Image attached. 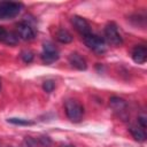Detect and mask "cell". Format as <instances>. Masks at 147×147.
Segmentation results:
<instances>
[{
    "mask_svg": "<svg viewBox=\"0 0 147 147\" xmlns=\"http://www.w3.org/2000/svg\"><path fill=\"white\" fill-rule=\"evenodd\" d=\"M64 110L67 114V117L75 123H78L82 121L84 115V107L83 105L74 99H68L64 103Z\"/></svg>",
    "mask_w": 147,
    "mask_h": 147,
    "instance_id": "6da1fadb",
    "label": "cell"
},
{
    "mask_svg": "<svg viewBox=\"0 0 147 147\" xmlns=\"http://www.w3.org/2000/svg\"><path fill=\"white\" fill-rule=\"evenodd\" d=\"M22 9H23V5L21 2L0 1V20L14 18L21 13Z\"/></svg>",
    "mask_w": 147,
    "mask_h": 147,
    "instance_id": "7a4b0ae2",
    "label": "cell"
},
{
    "mask_svg": "<svg viewBox=\"0 0 147 147\" xmlns=\"http://www.w3.org/2000/svg\"><path fill=\"white\" fill-rule=\"evenodd\" d=\"M83 38H84V42L87 46V48H90L94 53H96L99 55L106 53V51H107V42L105 41L103 38L99 37L96 34H93V33H90L88 36H85Z\"/></svg>",
    "mask_w": 147,
    "mask_h": 147,
    "instance_id": "3957f363",
    "label": "cell"
},
{
    "mask_svg": "<svg viewBox=\"0 0 147 147\" xmlns=\"http://www.w3.org/2000/svg\"><path fill=\"white\" fill-rule=\"evenodd\" d=\"M103 31H105V41H107L108 44H110L115 47L121 46L123 44V38H122L121 33L118 32L117 25L114 22L108 23L105 26Z\"/></svg>",
    "mask_w": 147,
    "mask_h": 147,
    "instance_id": "277c9868",
    "label": "cell"
},
{
    "mask_svg": "<svg viewBox=\"0 0 147 147\" xmlns=\"http://www.w3.org/2000/svg\"><path fill=\"white\" fill-rule=\"evenodd\" d=\"M40 57L44 63L46 64H52L55 61L59 60L60 57V52L59 49L55 47V45L51 41H46L42 45V52L40 54Z\"/></svg>",
    "mask_w": 147,
    "mask_h": 147,
    "instance_id": "5b68a950",
    "label": "cell"
},
{
    "mask_svg": "<svg viewBox=\"0 0 147 147\" xmlns=\"http://www.w3.org/2000/svg\"><path fill=\"white\" fill-rule=\"evenodd\" d=\"M16 29H17V36H18V38H21L23 40L30 41V40H33L36 38V31H34V29L29 23H26V22H20V23H17Z\"/></svg>",
    "mask_w": 147,
    "mask_h": 147,
    "instance_id": "8992f818",
    "label": "cell"
},
{
    "mask_svg": "<svg viewBox=\"0 0 147 147\" xmlns=\"http://www.w3.org/2000/svg\"><path fill=\"white\" fill-rule=\"evenodd\" d=\"M71 23H72L74 28H75L83 37L88 36L90 33H92V31H91V25H90V23H88L84 17L78 16V15H75V16L71 17Z\"/></svg>",
    "mask_w": 147,
    "mask_h": 147,
    "instance_id": "52a82bcc",
    "label": "cell"
},
{
    "mask_svg": "<svg viewBox=\"0 0 147 147\" xmlns=\"http://www.w3.org/2000/svg\"><path fill=\"white\" fill-rule=\"evenodd\" d=\"M109 106L121 117L125 118V114H126V110H127V103L124 99H122L119 96H111L110 100H109Z\"/></svg>",
    "mask_w": 147,
    "mask_h": 147,
    "instance_id": "ba28073f",
    "label": "cell"
},
{
    "mask_svg": "<svg viewBox=\"0 0 147 147\" xmlns=\"http://www.w3.org/2000/svg\"><path fill=\"white\" fill-rule=\"evenodd\" d=\"M132 60L138 64H144L147 60V48L145 45H138L134 46L131 53Z\"/></svg>",
    "mask_w": 147,
    "mask_h": 147,
    "instance_id": "9c48e42d",
    "label": "cell"
},
{
    "mask_svg": "<svg viewBox=\"0 0 147 147\" xmlns=\"http://www.w3.org/2000/svg\"><path fill=\"white\" fill-rule=\"evenodd\" d=\"M69 63L74 67V68H76V69H78V70H86V68H87V63H86V60L80 55V54H78V53H71L70 55H69Z\"/></svg>",
    "mask_w": 147,
    "mask_h": 147,
    "instance_id": "30bf717a",
    "label": "cell"
},
{
    "mask_svg": "<svg viewBox=\"0 0 147 147\" xmlns=\"http://www.w3.org/2000/svg\"><path fill=\"white\" fill-rule=\"evenodd\" d=\"M129 131H130V133L132 134V137H133L137 141L144 142V141L146 140V138H147L146 131H145L144 129H141L139 125H138V126H137V125H131V126L129 127Z\"/></svg>",
    "mask_w": 147,
    "mask_h": 147,
    "instance_id": "8fae6325",
    "label": "cell"
},
{
    "mask_svg": "<svg viewBox=\"0 0 147 147\" xmlns=\"http://www.w3.org/2000/svg\"><path fill=\"white\" fill-rule=\"evenodd\" d=\"M55 37H56V40L60 41V42H62V44H69V42H71L74 40L72 34L69 31L64 30V29H60L56 32Z\"/></svg>",
    "mask_w": 147,
    "mask_h": 147,
    "instance_id": "7c38bea8",
    "label": "cell"
},
{
    "mask_svg": "<svg viewBox=\"0 0 147 147\" xmlns=\"http://www.w3.org/2000/svg\"><path fill=\"white\" fill-rule=\"evenodd\" d=\"M18 39L20 38H18L17 33H15L13 31H7V34H6V37H5V39H3L2 42L7 44L9 46H14V45H16L18 42Z\"/></svg>",
    "mask_w": 147,
    "mask_h": 147,
    "instance_id": "4fadbf2b",
    "label": "cell"
},
{
    "mask_svg": "<svg viewBox=\"0 0 147 147\" xmlns=\"http://www.w3.org/2000/svg\"><path fill=\"white\" fill-rule=\"evenodd\" d=\"M7 121H8V123H11V124H15V125H32L33 124L32 121L24 119V118H16V117L8 118Z\"/></svg>",
    "mask_w": 147,
    "mask_h": 147,
    "instance_id": "5bb4252c",
    "label": "cell"
},
{
    "mask_svg": "<svg viewBox=\"0 0 147 147\" xmlns=\"http://www.w3.org/2000/svg\"><path fill=\"white\" fill-rule=\"evenodd\" d=\"M21 59L23 60V62L30 63V62L33 61L34 55H33V53H32L31 51H23V52L21 53Z\"/></svg>",
    "mask_w": 147,
    "mask_h": 147,
    "instance_id": "9a60e30c",
    "label": "cell"
},
{
    "mask_svg": "<svg viewBox=\"0 0 147 147\" xmlns=\"http://www.w3.org/2000/svg\"><path fill=\"white\" fill-rule=\"evenodd\" d=\"M42 88H44V91L47 92V93L53 92V90L55 88V83H54V80H52V79L45 80L44 84H42Z\"/></svg>",
    "mask_w": 147,
    "mask_h": 147,
    "instance_id": "2e32d148",
    "label": "cell"
},
{
    "mask_svg": "<svg viewBox=\"0 0 147 147\" xmlns=\"http://www.w3.org/2000/svg\"><path fill=\"white\" fill-rule=\"evenodd\" d=\"M37 141H38V145L41 146V147H49V146L52 145V140H51L48 137H45V136L39 137V138L37 139Z\"/></svg>",
    "mask_w": 147,
    "mask_h": 147,
    "instance_id": "e0dca14e",
    "label": "cell"
},
{
    "mask_svg": "<svg viewBox=\"0 0 147 147\" xmlns=\"http://www.w3.org/2000/svg\"><path fill=\"white\" fill-rule=\"evenodd\" d=\"M138 125L141 127V129H146V116L145 115H140L138 117Z\"/></svg>",
    "mask_w": 147,
    "mask_h": 147,
    "instance_id": "ac0fdd59",
    "label": "cell"
},
{
    "mask_svg": "<svg viewBox=\"0 0 147 147\" xmlns=\"http://www.w3.org/2000/svg\"><path fill=\"white\" fill-rule=\"evenodd\" d=\"M6 34H7V30L3 26H0V41H3Z\"/></svg>",
    "mask_w": 147,
    "mask_h": 147,
    "instance_id": "d6986e66",
    "label": "cell"
},
{
    "mask_svg": "<svg viewBox=\"0 0 147 147\" xmlns=\"http://www.w3.org/2000/svg\"><path fill=\"white\" fill-rule=\"evenodd\" d=\"M60 147H75V146H72V145H70V144H63V145H61Z\"/></svg>",
    "mask_w": 147,
    "mask_h": 147,
    "instance_id": "ffe728a7",
    "label": "cell"
},
{
    "mask_svg": "<svg viewBox=\"0 0 147 147\" xmlns=\"http://www.w3.org/2000/svg\"><path fill=\"white\" fill-rule=\"evenodd\" d=\"M0 90H1V82H0Z\"/></svg>",
    "mask_w": 147,
    "mask_h": 147,
    "instance_id": "44dd1931",
    "label": "cell"
}]
</instances>
